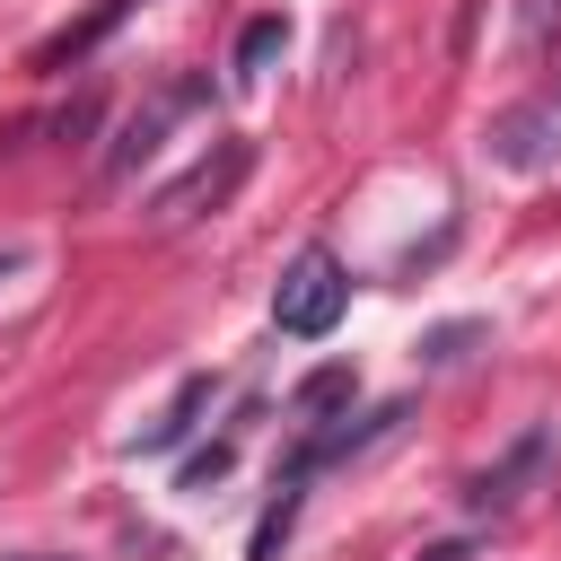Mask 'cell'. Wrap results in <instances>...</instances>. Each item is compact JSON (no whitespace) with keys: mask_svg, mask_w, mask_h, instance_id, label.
Wrapping results in <instances>:
<instances>
[{"mask_svg":"<svg viewBox=\"0 0 561 561\" xmlns=\"http://www.w3.org/2000/svg\"><path fill=\"white\" fill-rule=\"evenodd\" d=\"M342 307H351V272H342L324 245H298L289 272L272 280V324H280L289 342H324V333L342 324Z\"/></svg>","mask_w":561,"mask_h":561,"instance_id":"1","label":"cell"},{"mask_svg":"<svg viewBox=\"0 0 561 561\" xmlns=\"http://www.w3.org/2000/svg\"><path fill=\"white\" fill-rule=\"evenodd\" d=\"M245 167H254V140H210L158 202H149V228H184V219H202V210H219L237 184H245Z\"/></svg>","mask_w":561,"mask_h":561,"instance_id":"2","label":"cell"},{"mask_svg":"<svg viewBox=\"0 0 561 561\" xmlns=\"http://www.w3.org/2000/svg\"><path fill=\"white\" fill-rule=\"evenodd\" d=\"M491 158H500V167H552V158H561V96L500 114V123H491Z\"/></svg>","mask_w":561,"mask_h":561,"instance_id":"3","label":"cell"},{"mask_svg":"<svg viewBox=\"0 0 561 561\" xmlns=\"http://www.w3.org/2000/svg\"><path fill=\"white\" fill-rule=\"evenodd\" d=\"M175 105H184V96H167V105H149V114H131V123H123V140L105 149V175H114V184H123V175L158 149V131H167V114H175Z\"/></svg>","mask_w":561,"mask_h":561,"instance_id":"4","label":"cell"},{"mask_svg":"<svg viewBox=\"0 0 561 561\" xmlns=\"http://www.w3.org/2000/svg\"><path fill=\"white\" fill-rule=\"evenodd\" d=\"M131 9H140V0H96V18H79V26H70V35H53V44H44V53H35V61H44V70H53V61H70V53H88V44H96V35H114V26H123V18H131Z\"/></svg>","mask_w":561,"mask_h":561,"instance_id":"5","label":"cell"},{"mask_svg":"<svg viewBox=\"0 0 561 561\" xmlns=\"http://www.w3.org/2000/svg\"><path fill=\"white\" fill-rule=\"evenodd\" d=\"M202 403H210V377H184V386H175V403H167V421H158L140 447H175V438L193 430V412H202Z\"/></svg>","mask_w":561,"mask_h":561,"instance_id":"6","label":"cell"},{"mask_svg":"<svg viewBox=\"0 0 561 561\" xmlns=\"http://www.w3.org/2000/svg\"><path fill=\"white\" fill-rule=\"evenodd\" d=\"M526 465H543V430H535V438H517V456H508L500 473H482V482H473V500H482V508H508V500H517L508 482H517Z\"/></svg>","mask_w":561,"mask_h":561,"instance_id":"7","label":"cell"},{"mask_svg":"<svg viewBox=\"0 0 561 561\" xmlns=\"http://www.w3.org/2000/svg\"><path fill=\"white\" fill-rule=\"evenodd\" d=\"M280 44H289V18H254V26L237 35V79H254V70H263Z\"/></svg>","mask_w":561,"mask_h":561,"instance_id":"8","label":"cell"},{"mask_svg":"<svg viewBox=\"0 0 561 561\" xmlns=\"http://www.w3.org/2000/svg\"><path fill=\"white\" fill-rule=\"evenodd\" d=\"M351 394V368H316L307 386H298V412H324V403H342Z\"/></svg>","mask_w":561,"mask_h":561,"instance_id":"9","label":"cell"},{"mask_svg":"<svg viewBox=\"0 0 561 561\" xmlns=\"http://www.w3.org/2000/svg\"><path fill=\"white\" fill-rule=\"evenodd\" d=\"M430 561H465V552H456V543H438V552H430Z\"/></svg>","mask_w":561,"mask_h":561,"instance_id":"10","label":"cell"},{"mask_svg":"<svg viewBox=\"0 0 561 561\" xmlns=\"http://www.w3.org/2000/svg\"><path fill=\"white\" fill-rule=\"evenodd\" d=\"M18 561H53V552H18Z\"/></svg>","mask_w":561,"mask_h":561,"instance_id":"11","label":"cell"},{"mask_svg":"<svg viewBox=\"0 0 561 561\" xmlns=\"http://www.w3.org/2000/svg\"><path fill=\"white\" fill-rule=\"evenodd\" d=\"M9 263H18V254H0V272H9Z\"/></svg>","mask_w":561,"mask_h":561,"instance_id":"12","label":"cell"}]
</instances>
